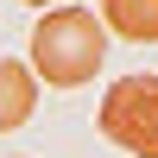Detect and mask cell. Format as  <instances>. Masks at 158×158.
<instances>
[{"label": "cell", "mask_w": 158, "mask_h": 158, "mask_svg": "<svg viewBox=\"0 0 158 158\" xmlns=\"http://www.w3.org/2000/svg\"><path fill=\"white\" fill-rule=\"evenodd\" d=\"M108 63V38H101V19L82 6H51L44 19L32 25V70L57 89H82L89 76H101Z\"/></svg>", "instance_id": "1"}, {"label": "cell", "mask_w": 158, "mask_h": 158, "mask_svg": "<svg viewBox=\"0 0 158 158\" xmlns=\"http://www.w3.org/2000/svg\"><path fill=\"white\" fill-rule=\"evenodd\" d=\"M101 139L133 158H158V76L152 70H133V76H114V89L101 95V114H95Z\"/></svg>", "instance_id": "2"}, {"label": "cell", "mask_w": 158, "mask_h": 158, "mask_svg": "<svg viewBox=\"0 0 158 158\" xmlns=\"http://www.w3.org/2000/svg\"><path fill=\"white\" fill-rule=\"evenodd\" d=\"M38 108V82L32 70H25L19 57H0V133H13V127H25Z\"/></svg>", "instance_id": "3"}, {"label": "cell", "mask_w": 158, "mask_h": 158, "mask_svg": "<svg viewBox=\"0 0 158 158\" xmlns=\"http://www.w3.org/2000/svg\"><path fill=\"white\" fill-rule=\"evenodd\" d=\"M101 25L127 44H158V0H101Z\"/></svg>", "instance_id": "4"}, {"label": "cell", "mask_w": 158, "mask_h": 158, "mask_svg": "<svg viewBox=\"0 0 158 158\" xmlns=\"http://www.w3.org/2000/svg\"><path fill=\"white\" fill-rule=\"evenodd\" d=\"M25 6H63V0H25Z\"/></svg>", "instance_id": "5"}]
</instances>
